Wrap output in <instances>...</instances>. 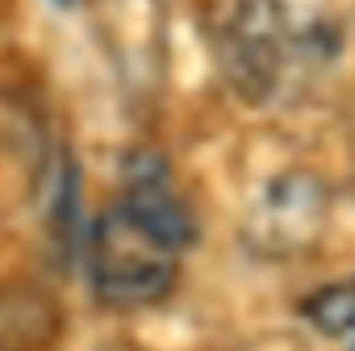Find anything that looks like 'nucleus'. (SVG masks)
<instances>
[{"instance_id":"nucleus-1","label":"nucleus","mask_w":355,"mask_h":351,"mask_svg":"<svg viewBox=\"0 0 355 351\" xmlns=\"http://www.w3.org/2000/svg\"><path fill=\"white\" fill-rule=\"evenodd\" d=\"M84 268L96 305L113 314H134L171 297L180 280V251L167 247L155 230H146L113 201L84 239Z\"/></svg>"},{"instance_id":"nucleus-2","label":"nucleus","mask_w":355,"mask_h":351,"mask_svg":"<svg viewBox=\"0 0 355 351\" xmlns=\"http://www.w3.org/2000/svg\"><path fill=\"white\" fill-rule=\"evenodd\" d=\"M330 218V193L305 167H288L263 185L243 218V247L255 259H297L305 255Z\"/></svg>"},{"instance_id":"nucleus-3","label":"nucleus","mask_w":355,"mask_h":351,"mask_svg":"<svg viewBox=\"0 0 355 351\" xmlns=\"http://www.w3.org/2000/svg\"><path fill=\"white\" fill-rule=\"evenodd\" d=\"M293 51V30L280 0H234L222 26V71L230 88L259 105L276 92Z\"/></svg>"},{"instance_id":"nucleus-4","label":"nucleus","mask_w":355,"mask_h":351,"mask_svg":"<svg viewBox=\"0 0 355 351\" xmlns=\"http://www.w3.org/2000/svg\"><path fill=\"white\" fill-rule=\"evenodd\" d=\"M117 205L138 218L146 230H155L167 247L175 251H189L197 243V218L184 201V193L175 189V176H171V163L159 155V151H130L121 159V193H117Z\"/></svg>"},{"instance_id":"nucleus-5","label":"nucleus","mask_w":355,"mask_h":351,"mask_svg":"<svg viewBox=\"0 0 355 351\" xmlns=\"http://www.w3.org/2000/svg\"><path fill=\"white\" fill-rule=\"evenodd\" d=\"M297 314H301V322H309V326H313L318 334H326V339H347V334H355V276L318 284L313 293H305V297L297 301Z\"/></svg>"},{"instance_id":"nucleus-6","label":"nucleus","mask_w":355,"mask_h":351,"mask_svg":"<svg viewBox=\"0 0 355 351\" xmlns=\"http://www.w3.org/2000/svg\"><path fill=\"white\" fill-rule=\"evenodd\" d=\"M51 5H55V9H63V13H67V9H76V0H51Z\"/></svg>"}]
</instances>
